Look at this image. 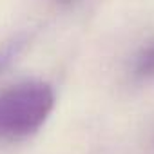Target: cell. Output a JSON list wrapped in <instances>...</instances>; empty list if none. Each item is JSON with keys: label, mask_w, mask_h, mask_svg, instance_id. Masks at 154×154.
Returning a JSON list of instances; mask_svg holds the SVG:
<instances>
[{"label": "cell", "mask_w": 154, "mask_h": 154, "mask_svg": "<svg viewBox=\"0 0 154 154\" xmlns=\"http://www.w3.org/2000/svg\"><path fill=\"white\" fill-rule=\"evenodd\" d=\"M54 107V93L44 82H24L0 93V138L17 140L36 132Z\"/></svg>", "instance_id": "1"}, {"label": "cell", "mask_w": 154, "mask_h": 154, "mask_svg": "<svg viewBox=\"0 0 154 154\" xmlns=\"http://www.w3.org/2000/svg\"><path fill=\"white\" fill-rule=\"evenodd\" d=\"M60 2H72V0H60Z\"/></svg>", "instance_id": "2"}]
</instances>
